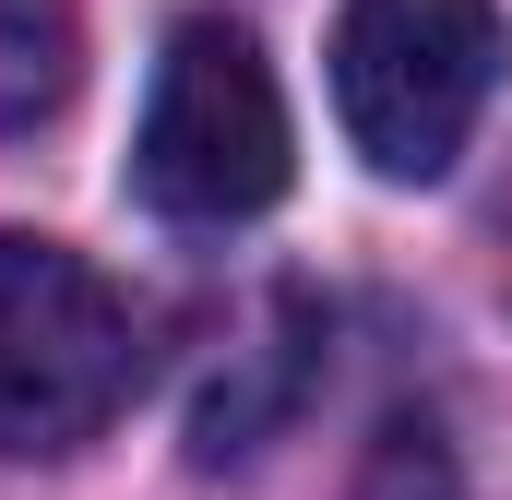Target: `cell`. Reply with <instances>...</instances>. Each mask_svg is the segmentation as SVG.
<instances>
[{
  "mask_svg": "<svg viewBox=\"0 0 512 500\" xmlns=\"http://www.w3.org/2000/svg\"><path fill=\"white\" fill-rule=\"evenodd\" d=\"M501 0H346L334 24V108L382 179H441L501 96Z\"/></svg>",
  "mask_w": 512,
  "mask_h": 500,
  "instance_id": "1",
  "label": "cell"
},
{
  "mask_svg": "<svg viewBox=\"0 0 512 500\" xmlns=\"http://www.w3.org/2000/svg\"><path fill=\"white\" fill-rule=\"evenodd\" d=\"M143 381L131 298L60 239L0 227V453H84Z\"/></svg>",
  "mask_w": 512,
  "mask_h": 500,
  "instance_id": "2",
  "label": "cell"
},
{
  "mask_svg": "<svg viewBox=\"0 0 512 500\" xmlns=\"http://www.w3.org/2000/svg\"><path fill=\"white\" fill-rule=\"evenodd\" d=\"M131 191L167 227H239L286 191V96L251 36H227V24L167 36V60L143 84V131H131Z\"/></svg>",
  "mask_w": 512,
  "mask_h": 500,
  "instance_id": "3",
  "label": "cell"
},
{
  "mask_svg": "<svg viewBox=\"0 0 512 500\" xmlns=\"http://www.w3.org/2000/svg\"><path fill=\"white\" fill-rule=\"evenodd\" d=\"M310 370H322V310H310V298H274V310H262V334L239 346V370H215L203 417H191V453H203V465L251 453L262 429L310 393Z\"/></svg>",
  "mask_w": 512,
  "mask_h": 500,
  "instance_id": "4",
  "label": "cell"
},
{
  "mask_svg": "<svg viewBox=\"0 0 512 500\" xmlns=\"http://www.w3.org/2000/svg\"><path fill=\"white\" fill-rule=\"evenodd\" d=\"M72 84V0H0V131L48 120Z\"/></svg>",
  "mask_w": 512,
  "mask_h": 500,
  "instance_id": "5",
  "label": "cell"
}]
</instances>
